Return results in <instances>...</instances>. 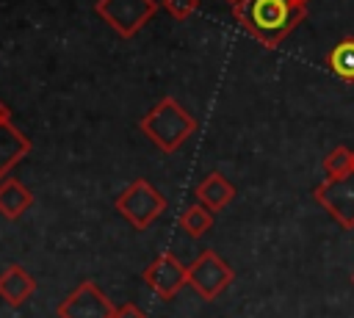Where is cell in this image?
Wrapping results in <instances>:
<instances>
[{"label":"cell","instance_id":"obj_1","mask_svg":"<svg viewBox=\"0 0 354 318\" xmlns=\"http://www.w3.org/2000/svg\"><path fill=\"white\" fill-rule=\"evenodd\" d=\"M235 22L266 50H277L307 17L304 0H243L232 8Z\"/></svg>","mask_w":354,"mask_h":318},{"label":"cell","instance_id":"obj_2","mask_svg":"<svg viewBox=\"0 0 354 318\" xmlns=\"http://www.w3.org/2000/svg\"><path fill=\"white\" fill-rule=\"evenodd\" d=\"M138 130L166 155L177 152L196 130V119L174 100V97H160L141 119Z\"/></svg>","mask_w":354,"mask_h":318},{"label":"cell","instance_id":"obj_3","mask_svg":"<svg viewBox=\"0 0 354 318\" xmlns=\"http://www.w3.org/2000/svg\"><path fill=\"white\" fill-rule=\"evenodd\" d=\"M166 205H169V202H166L163 191H158V188H155L149 180H144V177L133 180V183L116 196V202H113L116 213H119L133 230H147V227H152V221L163 216Z\"/></svg>","mask_w":354,"mask_h":318},{"label":"cell","instance_id":"obj_4","mask_svg":"<svg viewBox=\"0 0 354 318\" xmlns=\"http://www.w3.org/2000/svg\"><path fill=\"white\" fill-rule=\"evenodd\" d=\"M158 0H97L94 6L97 17L122 39H133L158 14Z\"/></svg>","mask_w":354,"mask_h":318},{"label":"cell","instance_id":"obj_5","mask_svg":"<svg viewBox=\"0 0 354 318\" xmlns=\"http://www.w3.org/2000/svg\"><path fill=\"white\" fill-rule=\"evenodd\" d=\"M235 279L232 265L213 249H205L191 265H188V285L194 288V293L205 301L218 299Z\"/></svg>","mask_w":354,"mask_h":318},{"label":"cell","instance_id":"obj_6","mask_svg":"<svg viewBox=\"0 0 354 318\" xmlns=\"http://www.w3.org/2000/svg\"><path fill=\"white\" fill-rule=\"evenodd\" d=\"M313 199L335 218L337 227L354 230V169L337 177H324L315 185Z\"/></svg>","mask_w":354,"mask_h":318},{"label":"cell","instance_id":"obj_7","mask_svg":"<svg viewBox=\"0 0 354 318\" xmlns=\"http://www.w3.org/2000/svg\"><path fill=\"white\" fill-rule=\"evenodd\" d=\"M141 279L155 296L174 299L188 285V265H183L171 252H160L147 263V268L141 271Z\"/></svg>","mask_w":354,"mask_h":318},{"label":"cell","instance_id":"obj_8","mask_svg":"<svg viewBox=\"0 0 354 318\" xmlns=\"http://www.w3.org/2000/svg\"><path fill=\"white\" fill-rule=\"evenodd\" d=\"M113 310L116 304H111V299L100 290V285L86 279L55 307V315L58 318H113Z\"/></svg>","mask_w":354,"mask_h":318},{"label":"cell","instance_id":"obj_9","mask_svg":"<svg viewBox=\"0 0 354 318\" xmlns=\"http://www.w3.org/2000/svg\"><path fill=\"white\" fill-rule=\"evenodd\" d=\"M30 152L28 135L14 124L11 108L0 100V183L8 177V171Z\"/></svg>","mask_w":354,"mask_h":318},{"label":"cell","instance_id":"obj_10","mask_svg":"<svg viewBox=\"0 0 354 318\" xmlns=\"http://www.w3.org/2000/svg\"><path fill=\"white\" fill-rule=\"evenodd\" d=\"M36 290V279L17 263H11L3 274H0V299L8 307H22Z\"/></svg>","mask_w":354,"mask_h":318},{"label":"cell","instance_id":"obj_11","mask_svg":"<svg viewBox=\"0 0 354 318\" xmlns=\"http://www.w3.org/2000/svg\"><path fill=\"white\" fill-rule=\"evenodd\" d=\"M232 199H235V185H232L221 171H210V174L196 185V202L207 205L213 213L224 210Z\"/></svg>","mask_w":354,"mask_h":318},{"label":"cell","instance_id":"obj_12","mask_svg":"<svg viewBox=\"0 0 354 318\" xmlns=\"http://www.w3.org/2000/svg\"><path fill=\"white\" fill-rule=\"evenodd\" d=\"M30 205H33V191L22 185L17 177H6L0 183V216L3 218L17 221Z\"/></svg>","mask_w":354,"mask_h":318},{"label":"cell","instance_id":"obj_13","mask_svg":"<svg viewBox=\"0 0 354 318\" xmlns=\"http://www.w3.org/2000/svg\"><path fill=\"white\" fill-rule=\"evenodd\" d=\"M324 64H326V69H329L335 77H340V80H346V83H354V36H343V39L326 53Z\"/></svg>","mask_w":354,"mask_h":318},{"label":"cell","instance_id":"obj_14","mask_svg":"<svg viewBox=\"0 0 354 318\" xmlns=\"http://www.w3.org/2000/svg\"><path fill=\"white\" fill-rule=\"evenodd\" d=\"M180 227H183L191 238H199V235H205V232L213 227V210H210L207 205H202V202H194V205H188V207L180 213Z\"/></svg>","mask_w":354,"mask_h":318},{"label":"cell","instance_id":"obj_15","mask_svg":"<svg viewBox=\"0 0 354 318\" xmlns=\"http://www.w3.org/2000/svg\"><path fill=\"white\" fill-rule=\"evenodd\" d=\"M354 169V149L348 147H335L326 158H324V174L326 177H337V174H346Z\"/></svg>","mask_w":354,"mask_h":318},{"label":"cell","instance_id":"obj_16","mask_svg":"<svg viewBox=\"0 0 354 318\" xmlns=\"http://www.w3.org/2000/svg\"><path fill=\"white\" fill-rule=\"evenodd\" d=\"M160 6L169 11V17L180 19V22L188 19V17H194L199 11V0H163Z\"/></svg>","mask_w":354,"mask_h":318},{"label":"cell","instance_id":"obj_17","mask_svg":"<svg viewBox=\"0 0 354 318\" xmlns=\"http://www.w3.org/2000/svg\"><path fill=\"white\" fill-rule=\"evenodd\" d=\"M113 318H147V312L141 310V307H136V304H119L116 310H113Z\"/></svg>","mask_w":354,"mask_h":318},{"label":"cell","instance_id":"obj_18","mask_svg":"<svg viewBox=\"0 0 354 318\" xmlns=\"http://www.w3.org/2000/svg\"><path fill=\"white\" fill-rule=\"evenodd\" d=\"M227 3H230V6H232V8H235V6H241V3H243V0H227Z\"/></svg>","mask_w":354,"mask_h":318},{"label":"cell","instance_id":"obj_19","mask_svg":"<svg viewBox=\"0 0 354 318\" xmlns=\"http://www.w3.org/2000/svg\"><path fill=\"white\" fill-rule=\"evenodd\" d=\"M351 285H354V271H351Z\"/></svg>","mask_w":354,"mask_h":318},{"label":"cell","instance_id":"obj_20","mask_svg":"<svg viewBox=\"0 0 354 318\" xmlns=\"http://www.w3.org/2000/svg\"><path fill=\"white\" fill-rule=\"evenodd\" d=\"M304 3H310V0H304Z\"/></svg>","mask_w":354,"mask_h":318}]
</instances>
